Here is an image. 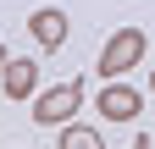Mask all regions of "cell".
Here are the masks:
<instances>
[{
    "label": "cell",
    "instance_id": "obj_1",
    "mask_svg": "<svg viewBox=\"0 0 155 149\" xmlns=\"http://www.w3.org/2000/svg\"><path fill=\"white\" fill-rule=\"evenodd\" d=\"M139 61H144V28H116L105 39V50H100V78L116 83L127 66H139Z\"/></svg>",
    "mask_w": 155,
    "mask_h": 149
},
{
    "label": "cell",
    "instance_id": "obj_2",
    "mask_svg": "<svg viewBox=\"0 0 155 149\" xmlns=\"http://www.w3.org/2000/svg\"><path fill=\"white\" fill-rule=\"evenodd\" d=\"M78 105H83V88H78V78H72V83H55L50 94H39V100H33V122H39V127L72 122V116H78Z\"/></svg>",
    "mask_w": 155,
    "mask_h": 149
},
{
    "label": "cell",
    "instance_id": "obj_3",
    "mask_svg": "<svg viewBox=\"0 0 155 149\" xmlns=\"http://www.w3.org/2000/svg\"><path fill=\"white\" fill-rule=\"evenodd\" d=\"M67 11L61 6H39L33 17H28V33H33V39H39V50H61L67 44Z\"/></svg>",
    "mask_w": 155,
    "mask_h": 149
},
{
    "label": "cell",
    "instance_id": "obj_4",
    "mask_svg": "<svg viewBox=\"0 0 155 149\" xmlns=\"http://www.w3.org/2000/svg\"><path fill=\"white\" fill-rule=\"evenodd\" d=\"M139 110H144V94H139V88L105 83V94H100V116L105 122H139Z\"/></svg>",
    "mask_w": 155,
    "mask_h": 149
},
{
    "label": "cell",
    "instance_id": "obj_5",
    "mask_svg": "<svg viewBox=\"0 0 155 149\" xmlns=\"http://www.w3.org/2000/svg\"><path fill=\"white\" fill-rule=\"evenodd\" d=\"M0 88H6L11 100H28L33 88H39V61H28V55H11V66H6V78H0Z\"/></svg>",
    "mask_w": 155,
    "mask_h": 149
},
{
    "label": "cell",
    "instance_id": "obj_6",
    "mask_svg": "<svg viewBox=\"0 0 155 149\" xmlns=\"http://www.w3.org/2000/svg\"><path fill=\"white\" fill-rule=\"evenodd\" d=\"M55 149H105V138L94 133V127H78V122H67V127H61V138H55Z\"/></svg>",
    "mask_w": 155,
    "mask_h": 149
},
{
    "label": "cell",
    "instance_id": "obj_7",
    "mask_svg": "<svg viewBox=\"0 0 155 149\" xmlns=\"http://www.w3.org/2000/svg\"><path fill=\"white\" fill-rule=\"evenodd\" d=\"M6 66H11V55H6V44H0V78H6Z\"/></svg>",
    "mask_w": 155,
    "mask_h": 149
},
{
    "label": "cell",
    "instance_id": "obj_8",
    "mask_svg": "<svg viewBox=\"0 0 155 149\" xmlns=\"http://www.w3.org/2000/svg\"><path fill=\"white\" fill-rule=\"evenodd\" d=\"M133 149H150V138H133Z\"/></svg>",
    "mask_w": 155,
    "mask_h": 149
},
{
    "label": "cell",
    "instance_id": "obj_9",
    "mask_svg": "<svg viewBox=\"0 0 155 149\" xmlns=\"http://www.w3.org/2000/svg\"><path fill=\"white\" fill-rule=\"evenodd\" d=\"M150 88H155V72H150Z\"/></svg>",
    "mask_w": 155,
    "mask_h": 149
}]
</instances>
